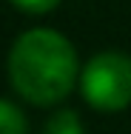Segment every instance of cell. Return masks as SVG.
<instances>
[{
	"instance_id": "6da1fadb",
	"label": "cell",
	"mask_w": 131,
	"mask_h": 134,
	"mask_svg": "<svg viewBox=\"0 0 131 134\" xmlns=\"http://www.w3.org/2000/svg\"><path fill=\"white\" fill-rule=\"evenodd\" d=\"M9 80L34 106L60 103L77 80V52L54 29H29L9 52Z\"/></svg>"
},
{
	"instance_id": "7a4b0ae2",
	"label": "cell",
	"mask_w": 131,
	"mask_h": 134,
	"mask_svg": "<svg viewBox=\"0 0 131 134\" xmlns=\"http://www.w3.org/2000/svg\"><path fill=\"white\" fill-rule=\"evenodd\" d=\"M83 97L100 111H120L131 103V57L123 52H100L83 69Z\"/></svg>"
},
{
	"instance_id": "3957f363",
	"label": "cell",
	"mask_w": 131,
	"mask_h": 134,
	"mask_svg": "<svg viewBox=\"0 0 131 134\" xmlns=\"http://www.w3.org/2000/svg\"><path fill=\"white\" fill-rule=\"evenodd\" d=\"M0 134H29L26 114L9 100H0Z\"/></svg>"
},
{
	"instance_id": "277c9868",
	"label": "cell",
	"mask_w": 131,
	"mask_h": 134,
	"mask_svg": "<svg viewBox=\"0 0 131 134\" xmlns=\"http://www.w3.org/2000/svg\"><path fill=\"white\" fill-rule=\"evenodd\" d=\"M43 134H83V123H80L77 111H57L52 120L46 123Z\"/></svg>"
},
{
	"instance_id": "5b68a950",
	"label": "cell",
	"mask_w": 131,
	"mask_h": 134,
	"mask_svg": "<svg viewBox=\"0 0 131 134\" xmlns=\"http://www.w3.org/2000/svg\"><path fill=\"white\" fill-rule=\"evenodd\" d=\"M60 0H12V6H17L20 12H29V14H46Z\"/></svg>"
}]
</instances>
